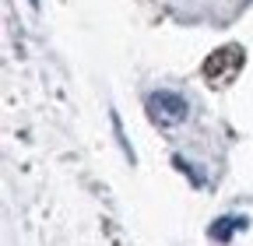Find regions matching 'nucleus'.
Listing matches in <instances>:
<instances>
[{"label": "nucleus", "instance_id": "f257e3e1", "mask_svg": "<svg viewBox=\"0 0 253 246\" xmlns=\"http://www.w3.org/2000/svg\"><path fill=\"white\" fill-rule=\"evenodd\" d=\"M239 67H246V49L236 46V42H229V46H221L218 53H211L204 60V78L211 84H229L239 74Z\"/></svg>", "mask_w": 253, "mask_h": 246}, {"label": "nucleus", "instance_id": "f03ea898", "mask_svg": "<svg viewBox=\"0 0 253 246\" xmlns=\"http://www.w3.org/2000/svg\"><path fill=\"white\" fill-rule=\"evenodd\" d=\"M148 116L158 127H176L186 116V99L176 95V91H151L148 95Z\"/></svg>", "mask_w": 253, "mask_h": 246}, {"label": "nucleus", "instance_id": "7ed1b4c3", "mask_svg": "<svg viewBox=\"0 0 253 246\" xmlns=\"http://www.w3.org/2000/svg\"><path fill=\"white\" fill-rule=\"evenodd\" d=\"M236 225H243V222H239V218H225V222H218V225L211 229V236H214V239H221V243H225V239H229V232H232Z\"/></svg>", "mask_w": 253, "mask_h": 246}, {"label": "nucleus", "instance_id": "20e7f679", "mask_svg": "<svg viewBox=\"0 0 253 246\" xmlns=\"http://www.w3.org/2000/svg\"><path fill=\"white\" fill-rule=\"evenodd\" d=\"M32 4H39V0H32Z\"/></svg>", "mask_w": 253, "mask_h": 246}]
</instances>
